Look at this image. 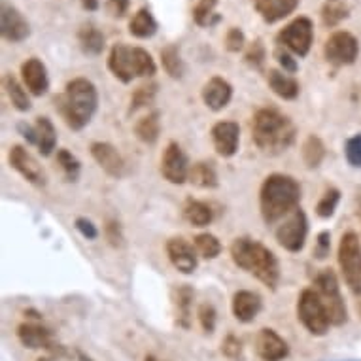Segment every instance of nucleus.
<instances>
[{
    "label": "nucleus",
    "mask_w": 361,
    "mask_h": 361,
    "mask_svg": "<svg viewBox=\"0 0 361 361\" xmlns=\"http://www.w3.org/2000/svg\"><path fill=\"white\" fill-rule=\"evenodd\" d=\"M10 165L32 185H46V174L42 166L23 146H13L10 149Z\"/></svg>",
    "instance_id": "15"
},
{
    "label": "nucleus",
    "mask_w": 361,
    "mask_h": 361,
    "mask_svg": "<svg viewBox=\"0 0 361 361\" xmlns=\"http://www.w3.org/2000/svg\"><path fill=\"white\" fill-rule=\"evenodd\" d=\"M338 265L352 293L361 295V243L355 233H346L338 244Z\"/></svg>",
    "instance_id": "7"
},
{
    "label": "nucleus",
    "mask_w": 361,
    "mask_h": 361,
    "mask_svg": "<svg viewBox=\"0 0 361 361\" xmlns=\"http://www.w3.org/2000/svg\"><path fill=\"white\" fill-rule=\"evenodd\" d=\"M233 97V87L231 83L224 80V78H212L208 80V83L202 87V101L210 110L218 112V110H224Z\"/></svg>",
    "instance_id": "20"
},
{
    "label": "nucleus",
    "mask_w": 361,
    "mask_h": 361,
    "mask_svg": "<svg viewBox=\"0 0 361 361\" xmlns=\"http://www.w3.org/2000/svg\"><path fill=\"white\" fill-rule=\"evenodd\" d=\"M344 152H346V159H348L350 165L361 169V135L348 138Z\"/></svg>",
    "instance_id": "41"
},
{
    "label": "nucleus",
    "mask_w": 361,
    "mask_h": 361,
    "mask_svg": "<svg viewBox=\"0 0 361 361\" xmlns=\"http://www.w3.org/2000/svg\"><path fill=\"white\" fill-rule=\"evenodd\" d=\"M308 233V221L307 216L301 208H297L295 212L291 214L290 218L286 219L284 224L276 229V240L282 248L288 252H299L305 246Z\"/></svg>",
    "instance_id": "11"
},
{
    "label": "nucleus",
    "mask_w": 361,
    "mask_h": 361,
    "mask_svg": "<svg viewBox=\"0 0 361 361\" xmlns=\"http://www.w3.org/2000/svg\"><path fill=\"white\" fill-rule=\"evenodd\" d=\"M57 163H59L63 172H65L66 180H68V182H76L78 176H80V161H78L68 149H59V154H57Z\"/></svg>",
    "instance_id": "39"
},
{
    "label": "nucleus",
    "mask_w": 361,
    "mask_h": 361,
    "mask_svg": "<svg viewBox=\"0 0 361 361\" xmlns=\"http://www.w3.org/2000/svg\"><path fill=\"white\" fill-rule=\"evenodd\" d=\"M78 42L83 54L87 55H101L104 49V35L91 23L82 25V29L78 30Z\"/></svg>",
    "instance_id": "25"
},
{
    "label": "nucleus",
    "mask_w": 361,
    "mask_h": 361,
    "mask_svg": "<svg viewBox=\"0 0 361 361\" xmlns=\"http://www.w3.org/2000/svg\"><path fill=\"white\" fill-rule=\"evenodd\" d=\"M255 352L263 361H282L290 354V346L274 329H261L255 337Z\"/></svg>",
    "instance_id": "14"
},
{
    "label": "nucleus",
    "mask_w": 361,
    "mask_h": 361,
    "mask_svg": "<svg viewBox=\"0 0 361 361\" xmlns=\"http://www.w3.org/2000/svg\"><path fill=\"white\" fill-rule=\"evenodd\" d=\"M301 201V188L295 178L286 174H271L261 185L259 208L267 224H274L290 212H295Z\"/></svg>",
    "instance_id": "2"
},
{
    "label": "nucleus",
    "mask_w": 361,
    "mask_h": 361,
    "mask_svg": "<svg viewBox=\"0 0 361 361\" xmlns=\"http://www.w3.org/2000/svg\"><path fill=\"white\" fill-rule=\"evenodd\" d=\"M240 130L235 121H219L212 127L214 148L221 157H233L238 149Z\"/></svg>",
    "instance_id": "16"
},
{
    "label": "nucleus",
    "mask_w": 361,
    "mask_h": 361,
    "mask_svg": "<svg viewBox=\"0 0 361 361\" xmlns=\"http://www.w3.org/2000/svg\"><path fill=\"white\" fill-rule=\"evenodd\" d=\"M276 42L282 48L290 49L299 57L310 51V46L314 42V25L308 18H297L290 25H286L284 29L276 35Z\"/></svg>",
    "instance_id": "9"
},
{
    "label": "nucleus",
    "mask_w": 361,
    "mask_h": 361,
    "mask_svg": "<svg viewBox=\"0 0 361 361\" xmlns=\"http://www.w3.org/2000/svg\"><path fill=\"white\" fill-rule=\"evenodd\" d=\"M38 361H49V360H48V357H40V360H38Z\"/></svg>",
    "instance_id": "54"
},
{
    "label": "nucleus",
    "mask_w": 361,
    "mask_h": 361,
    "mask_svg": "<svg viewBox=\"0 0 361 361\" xmlns=\"http://www.w3.org/2000/svg\"><path fill=\"white\" fill-rule=\"evenodd\" d=\"M188 180L197 188H202V190H212V188L218 185V174H216L210 163H197V165L191 166Z\"/></svg>",
    "instance_id": "30"
},
{
    "label": "nucleus",
    "mask_w": 361,
    "mask_h": 361,
    "mask_svg": "<svg viewBox=\"0 0 361 361\" xmlns=\"http://www.w3.org/2000/svg\"><path fill=\"white\" fill-rule=\"evenodd\" d=\"M184 216H185V219H188L191 225H195V227H207V225L210 224L214 218L212 208L201 201L185 202Z\"/></svg>",
    "instance_id": "31"
},
{
    "label": "nucleus",
    "mask_w": 361,
    "mask_h": 361,
    "mask_svg": "<svg viewBox=\"0 0 361 361\" xmlns=\"http://www.w3.org/2000/svg\"><path fill=\"white\" fill-rule=\"evenodd\" d=\"M195 248L197 252L204 257V259H214L218 257L219 252H221V244L214 235L210 233H202L199 237H195Z\"/></svg>",
    "instance_id": "38"
},
{
    "label": "nucleus",
    "mask_w": 361,
    "mask_h": 361,
    "mask_svg": "<svg viewBox=\"0 0 361 361\" xmlns=\"http://www.w3.org/2000/svg\"><path fill=\"white\" fill-rule=\"evenodd\" d=\"M360 312H361V301H360Z\"/></svg>",
    "instance_id": "55"
},
{
    "label": "nucleus",
    "mask_w": 361,
    "mask_h": 361,
    "mask_svg": "<svg viewBox=\"0 0 361 361\" xmlns=\"http://www.w3.org/2000/svg\"><path fill=\"white\" fill-rule=\"evenodd\" d=\"M299 2L301 0H254V6L265 23H276L295 12Z\"/></svg>",
    "instance_id": "21"
},
{
    "label": "nucleus",
    "mask_w": 361,
    "mask_h": 361,
    "mask_svg": "<svg viewBox=\"0 0 361 361\" xmlns=\"http://www.w3.org/2000/svg\"><path fill=\"white\" fill-rule=\"evenodd\" d=\"M297 314L302 326L307 327L308 333H312L316 337H324L329 331L331 322L327 318V312L322 305L320 297L314 290H305L297 302Z\"/></svg>",
    "instance_id": "8"
},
{
    "label": "nucleus",
    "mask_w": 361,
    "mask_h": 361,
    "mask_svg": "<svg viewBox=\"0 0 361 361\" xmlns=\"http://www.w3.org/2000/svg\"><path fill=\"white\" fill-rule=\"evenodd\" d=\"M218 0H199L193 8V19L199 27H212L219 21L218 13H214V8Z\"/></svg>",
    "instance_id": "36"
},
{
    "label": "nucleus",
    "mask_w": 361,
    "mask_h": 361,
    "mask_svg": "<svg viewBox=\"0 0 361 361\" xmlns=\"http://www.w3.org/2000/svg\"><path fill=\"white\" fill-rule=\"evenodd\" d=\"M199 322H201L202 329L207 333H212L216 329V308L212 305H201L199 307Z\"/></svg>",
    "instance_id": "44"
},
{
    "label": "nucleus",
    "mask_w": 361,
    "mask_h": 361,
    "mask_svg": "<svg viewBox=\"0 0 361 361\" xmlns=\"http://www.w3.org/2000/svg\"><path fill=\"white\" fill-rule=\"evenodd\" d=\"M350 16V6L346 4V0H326L322 6V21L326 27L333 29L337 27L341 21Z\"/></svg>",
    "instance_id": "29"
},
{
    "label": "nucleus",
    "mask_w": 361,
    "mask_h": 361,
    "mask_svg": "<svg viewBox=\"0 0 361 361\" xmlns=\"http://www.w3.org/2000/svg\"><path fill=\"white\" fill-rule=\"evenodd\" d=\"M174 301V312H176V324L184 329H190L191 326V302H193V290L190 286H180L174 290L172 295Z\"/></svg>",
    "instance_id": "24"
},
{
    "label": "nucleus",
    "mask_w": 361,
    "mask_h": 361,
    "mask_svg": "<svg viewBox=\"0 0 361 361\" xmlns=\"http://www.w3.org/2000/svg\"><path fill=\"white\" fill-rule=\"evenodd\" d=\"M4 87H6L10 101H12V104L18 108L19 112H27V110H30V101L29 95H27V91H25L23 85H21L12 74H6V76H4Z\"/></svg>",
    "instance_id": "34"
},
{
    "label": "nucleus",
    "mask_w": 361,
    "mask_h": 361,
    "mask_svg": "<svg viewBox=\"0 0 361 361\" xmlns=\"http://www.w3.org/2000/svg\"><path fill=\"white\" fill-rule=\"evenodd\" d=\"M106 12L110 13L112 18H125V13L129 12V0H108Z\"/></svg>",
    "instance_id": "47"
},
{
    "label": "nucleus",
    "mask_w": 361,
    "mask_h": 361,
    "mask_svg": "<svg viewBox=\"0 0 361 361\" xmlns=\"http://www.w3.org/2000/svg\"><path fill=\"white\" fill-rule=\"evenodd\" d=\"M18 337L25 348L30 350H51L54 341H51V331L38 324H21L18 327Z\"/></svg>",
    "instance_id": "22"
},
{
    "label": "nucleus",
    "mask_w": 361,
    "mask_h": 361,
    "mask_svg": "<svg viewBox=\"0 0 361 361\" xmlns=\"http://www.w3.org/2000/svg\"><path fill=\"white\" fill-rule=\"evenodd\" d=\"M80 2L85 10H91V12L99 10V4H101V0H80Z\"/></svg>",
    "instance_id": "51"
},
{
    "label": "nucleus",
    "mask_w": 361,
    "mask_h": 361,
    "mask_svg": "<svg viewBox=\"0 0 361 361\" xmlns=\"http://www.w3.org/2000/svg\"><path fill=\"white\" fill-rule=\"evenodd\" d=\"M221 352H224L227 357L237 360V357H240V354H243V343H240L237 337L229 335V337L224 341V344H221Z\"/></svg>",
    "instance_id": "46"
},
{
    "label": "nucleus",
    "mask_w": 361,
    "mask_h": 361,
    "mask_svg": "<svg viewBox=\"0 0 361 361\" xmlns=\"http://www.w3.org/2000/svg\"><path fill=\"white\" fill-rule=\"evenodd\" d=\"M55 102L65 123L71 129L80 130L95 116L99 95H97V87L89 80L76 78L66 83L65 93L57 97Z\"/></svg>",
    "instance_id": "3"
},
{
    "label": "nucleus",
    "mask_w": 361,
    "mask_h": 361,
    "mask_svg": "<svg viewBox=\"0 0 361 361\" xmlns=\"http://www.w3.org/2000/svg\"><path fill=\"white\" fill-rule=\"evenodd\" d=\"M129 32L137 38H152L157 32V21L148 8H140L129 23Z\"/></svg>",
    "instance_id": "28"
},
{
    "label": "nucleus",
    "mask_w": 361,
    "mask_h": 361,
    "mask_svg": "<svg viewBox=\"0 0 361 361\" xmlns=\"http://www.w3.org/2000/svg\"><path fill=\"white\" fill-rule=\"evenodd\" d=\"M161 172L165 180H169L171 184H184L185 180L190 178V163L188 157L182 152V148L176 142H171L166 146L163 159H161Z\"/></svg>",
    "instance_id": "13"
},
{
    "label": "nucleus",
    "mask_w": 361,
    "mask_h": 361,
    "mask_svg": "<svg viewBox=\"0 0 361 361\" xmlns=\"http://www.w3.org/2000/svg\"><path fill=\"white\" fill-rule=\"evenodd\" d=\"M0 32L4 40L13 42V44L27 40L30 35L29 21L23 18V13L19 12L18 8L8 4L6 0H2V6H0Z\"/></svg>",
    "instance_id": "12"
},
{
    "label": "nucleus",
    "mask_w": 361,
    "mask_h": 361,
    "mask_svg": "<svg viewBox=\"0 0 361 361\" xmlns=\"http://www.w3.org/2000/svg\"><path fill=\"white\" fill-rule=\"evenodd\" d=\"M269 85H271V89H273L280 99H286V101H293L299 95V83L291 76H288L286 72H269Z\"/></svg>",
    "instance_id": "27"
},
{
    "label": "nucleus",
    "mask_w": 361,
    "mask_h": 361,
    "mask_svg": "<svg viewBox=\"0 0 361 361\" xmlns=\"http://www.w3.org/2000/svg\"><path fill=\"white\" fill-rule=\"evenodd\" d=\"M329 248H331V237H329V233L324 231L318 235V240H316V250H314V254L318 259H324L329 254Z\"/></svg>",
    "instance_id": "48"
},
{
    "label": "nucleus",
    "mask_w": 361,
    "mask_h": 361,
    "mask_svg": "<svg viewBox=\"0 0 361 361\" xmlns=\"http://www.w3.org/2000/svg\"><path fill=\"white\" fill-rule=\"evenodd\" d=\"M244 44H246V38H244L243 30L237 29V27H231V29L227 30V36H225V48H227V51L238 54L244 48Z\"/></svg>",
    "instance_id": "43"
},
{
    "label": "nucleus",
    "mask_w": 361,
    "mask_h": 361,
    "mask_svg": "<svg viewBox=\"0 0 361 361\" xmlns=\"http://www.w3.org/2000/svg\"><path fill=\"white\" fill-rule=\"evenodd\" d=\"M144 361H163V360H159V357H155V355H146V360Z\"/></svg>",
    "instance_id": "53"
},
{
    "label": "nucleus",
    "mask_w": 361,
    "mask_h": 361,
    "mask_svg": "<svg viewBox=\"0 0 361 361\" xmlns=\"http://www.w3.org/2000/svg\"><path fill=\"white\" fill-rule=\"evenodd\" d=\"M338 201H341V193H338V190L326 191V195L322 197V201L318 202V207H316L318 216H320V218H331L333 214H335V208H337Z\"/></svg>",
    "instance_id": "40"
},
{
    "label": "nucleus",
    "mask_w": 361,
    "mask_h": 361,
    "mask_svg": "<svg viewBox=\"0 0 361 361\" xmlns=\"http://www.w3.org/2000/svg\"><path fill=\"white\" fill-rule=\"evenodd\" d=\"M106 238L110 240V244H112V246H116V248L123 244V235H121V229H119L118 221H108Z\"/></svg>",
    "instance_id": "50"
},
{
    "label": "nucleus",
    "mask_w": 361,
    "mask_h": 361,
    "mask_svg": "<svg viewBox=\"0 0 361 361\" xmlns=\"http://www.w3.org/2000/svg\"><path fill=\"white\" fill-rule=\"evenodd\" d=\"M161 63H163V68H165L166 74L171 78L184 76L185 65L182 57H180V49L174 44L166 46L165 49H161Z\"/></svg>",
    "instance_id": "32"
},
{
    "label": "nucleus",
    "mask_w": 361,
    "mask_h": 361,
    "mask_svg": "<svg viewBox=\"0 0 361 361\" xmlns=\"http://www.w3.org/2000/svg\"><path fill=\"white\" fill-rule=\"evenodd\" d=\"M155 95H157V83H146V85H140V87L133 93L130 97V112H137L138 108H144L152 104L155 101Z\"/></svg>",
    "instance_id": "37"
},
{
    "label": "nucleus",
    "mask_w": 361,
    "mask_h": 361,
    "mask_svg": "<svg viewBox=\"0 0 361 361\" xmlns=\"http://www.w3.org/2000/svg\"><path fill=\"white\" fill-rule=\"evenodd\" d=\"M324 54H326V59L331 65H352L360 55V42L355 40L354 35H350L346 30H338V32L327 38L326 46H324Z\"/></svg>",
    "instance_id": "10"
},
{
    "label": "nucleus",
    "mask_w": 361,
    "mask_h": 361,
    "mask_svg": "<svg viewBox=\"0 0 361 361\" xmlns=\"http://www.w3.org/2000/svg\"><path fill=\"white\" fill-rule=\"evenodd\" d=\"M252 137L255 146L265 154H282L295 140V125L276 110H259L252 121Z\"/></svg>",
    "instance_id": "4"
},
{
    "label": "nucleus",
    "mask_w": 361,
    "mask_h": 361,
    "mask_svg": "<svg viewBox=\"0 0 361 361\" xmlns=\"http://www.w3.org/2000/svg\"><path fill=\"white\" fill-rule=\"evenodd\" d=\"M91 155L93 159L101 165V169L106 174L114 178H121L125 174V161L119 155V152L108 142H95L91 146Z\"/></svg>",
    "instance_id": "18"
},
{
    "label": "nucleus",
    "mask_w": 361,
    "mask_h": 361,
    "mask_svg": "<svg viewBox=\"0 0 361 361\" xmlns=\"http://www.w3.org/2000/svg\"><path fill=\"white\" fill-rule=\"evenodd\" d=\"M35 144L42 155H49L57 144V133L54 123L48 118H38L35 125Z\"/></svg>",
    "instance_id": "26"
},
{
    "label": "nucleus",
    "mask_w": 361,
    "mask_h": 361,
    "mask_svg": "<svg viewBox=\"0 0 361 361\" xmlns=\"http://www.w3.org/2000/svg\"><path fill=\"white\" fill-rule=\"evenodd\" d=\"M76 229L82 233L83 237L87 238V240H95L99 237V231H97V227L89 219L85 218H78L76 219Z\"/></svg>",
    "instance_id": "49"
},
{
    "label": "nucleus",
    "mask_w": 361,
    "mask_h": 361,
    "mask_svg": "<svg viewBox=\"0 0 361 361\" xmlns=\"http://www.w3.org/2000/svg\"><path fill=\"white\" fill-rule=\"evenodd\" d=\"M274 57H276V61L280 63V66L284 68L286 74H295V72H297V61L291 57L288 49L282 48V46H279V48H276V51H274Z\"/></svg>",
    "instance_id": "45"
},
{
    "label": "nucleus",
    "mask_w": 361,
    "mask_h": 361,
    "mask_svg": "<svg viewBox=\"0 0 361 361\" xmlns=\"http://www.w3.org/2000/svg\"><path fill=\"white\" fill-rule=\"evenodd\" d=\"M166 254L169 259L180 273L191 274L197 269V255L191 248V244H188L184 238H171L166 243Z\"/></svg>",
    "instance_id": "19"
},
{
    "label": "nucleus",
    "mask_w": 361,
    "mask_h": 361,
    "mask_svg": "<svg viewBox=\"0 0 361 361\" xmlns=\"http://www.w3.org/2000/svg\"><path fill=\"white\" fill-rule=\"evenodd\" d=\"M246 63L250 66H254V68H259L263 63H265V46H263V42L255 40L250 44L248 51H246Z\"/></svg>",
    "instance_id": "42"
},
{
    "label": "nucleus",
    "mask_w": 361,
    "mask_h": 361,
    "mask_svg": "<svg viewBox=\"0 0 361 361\" xmlns=\"http://www.w3.org/2000/svg\"><path fill=\"white\" fill-rule=\"evenodd\" d=\"M355 207H357V218L361 219V191H357V197H355Z\"/></svg>",
    "instance_id": "52"
},
{
    "label": "nucleus",
    "mask_w": 361,
    "mask_h": 361,
    "mask_svg": "<svg viewBox=\"0 0 361 361\" xmlns=\"http://www.w3.org/2000/svg\"><path fill=\"white\" fill-rule=\"evenodd\" d=\"M231 257L235 265L240 267L246 273L254 274L267 288L276 290L280 280V267L276 255L263 244L252 238H237L231 244Z\"/></svg>",
    "instance_id": "1"
},
{
    "label": "nucleus",
    "mask_w": 361,
    "mask_h": 361,
    "mask_svg": "<svg viewBox=\"0 0 361 361\" xmlns=\"http://www.w3.org/2000/svg\"><path fill=\"white\" fill-rule=\"evenodd\" d=\"M159 130H161V123H159V114L154 112L142 118L135 127V133H137L138 140H142L144 144H154L157 138H159Z\"/></svg>",
    "instance_id": "33"
},
{
    "label": "nucleus",
    "mask_w": 361,
    "mask_h": 361,
    "mask_svg": "<svg viewBox=\"0 0 361 361\" xmlns=\"http://www.w3.org/2000/svg\"><path fill=\"white\" fill-rule=\"evenodd\" d=\"M21 78H23L25 87L29 89L35 97H42L48 93L49 89V78L46 65L40 59H27L21 65Z\"/></svg>",
    "instance_id": "17"
},
{
    "label": "nucleus",
    "mask_w": 361,
    "mask_h": 361,
    "mask_svg": "<svg viewBox=\"0 0 361 361\" xmlns=\"http://www.w3.org/2000/svg\"><path fill=\"white\" fill-rule=\"evenodd\" d=\"M261 310V299L257 293L252 291H238L237 295L233 297V314L238 322L248 324L255 320V316Z\"/></svg>",
    "instance_id": "23"
},
{
    "label": "nucleus",
    "mask_w": 361,
    "mask_h": 361,
    "mask_svg": "<svg viewBox=\"0 0 361 361\" xmlns=\"http://www.w3.org/2000/svg\"><path fill=\"white\" fill-rule=\"evenodd\" d=\"M318 297H320L322 305L326 308L327 318L331 322V326H343L348 320V310L343 301L341 290H338V280L331 269H324L316 280H314L312 288Z\"/></svg>",
    "instance_id": "6"
},
{
    "label": "nucleus",
    "mask_w": 361,
    "mask_h": 361,
    "mask_svg": "<svg viewBox=\"0 0 361 361\" xmlns=\"http://www.w3.org/2000/svg\"><path fill=\"white\" fill-rule=\"evenodd\" d=\"M326 157V146L318 137H308L307 142L302 144V159L308 169H316Z\"/></svg>",
    "instance_id": "35"
},
{
    "label": "nucleus",
    "mask_w": 361,
    "mask_h": 361,
    "mask_svg": "<svg viewBox=\"0 0 361 361\" xmlns=\"http://www.w3.org/2000/svg\"><path fill=\"white\" fill-rule=\"evenodd\" d=\"M108 68L114 76L123 83L133 82L135 78L154 76L157 66L152 55L142 48H130L127 44H116L110 49Z\"/></svg>",
    "instance_id": "5"
}]
</instances>
